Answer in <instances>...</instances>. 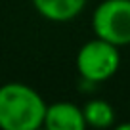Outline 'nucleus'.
Returning a JSON list of instances; mask_svg holds the SVG:
<instances>
[{"label": "nucleus", "instance_id": "nucleus-1", "mask_svg": "<svg viewBox=\"0 0 130 130\" xmlns=\"http://www.w3.org/2000/svg\"><path fill=\"white\" fill-rule=\"evenodd\" d=\"M44 98L25 82H6L0 86V128L38 130L44 126Z\"/></svg>", "mask_w": 130, "mask_h": 130}, {"label": "nucleus", "instance_id": "nucleus-2", "mask_svg": "<svg viewBox=\"0 0 130 130\" xmlns=\"http://www.w3.org/2000/svg\"><path fill=\"white\" fill-rule=\"evenodd\" d=\"M75 65L82 80L90 84L109 80L121 67V48L103 38L94 37L78 48Z\"/></svg>", "mask_w": 130, "mask_h": 130}, {"label": "nucleus", "instance_id": "nucleus-3", "mask_svg": "<svg viewBox=\"0 0 130 130\" xmlns=\"http://www.w3.org/2000/svg\"><path fill=\"white\" fill-rule=\"evenodd\" d=\"M92 31L119 48L130 46V0H102L92 12Z\"/></svg>", "mask_w": 130, "mask_h": 130}, {"label": "nucleus", "instance_id": "nucleus-4", "mask_svg": "<svg viewBox=\"0 0 130 130\" xmlns=\"http://www.w3.org/2000/svg\"><path fill=\"white\" fill-rule=\"evenodd\" d=\"M44 128L48 130H84L86 121L82 107L73 102H56L46 107Z\"/></svg>", "mask_w": 130, "mask_h": 130}, {"label": "nucleus", "instance_id": "nucleus-5", "mask_svg": "<svg viewBox=\"0 0 130 130\" xmlns=\"http://www.w3.org/2000/svg\"><path fill=\"white\" fill-rule=\"evenodd\" d=\"M31 2L35 12L52 23H67L77 19L88 4V0H31Z\"/></svg>", "mask_w": 130, "mask_h": 130}, {"label": "nucleus", "instance_id": "nucleus-6", "mask_svg": "<svg viewBox=\"0 0 130 130\" xmlns=\"http://www.w3.org/2000/svg\"><path fill=\"white\" fill-rule=\"evenodd\" d=\"M82 113H84V121L86 126L90 128H98V130H103V128H111L115 124V109L109 102L105 100H88V102L82 105Z\"/></svg>", "mask_w": 130, "mask_h": 130}, {"label": "nucleus", "instance_id": "nucleus-7", "mask_svg": "<svg viewBox=\"0 0 130 130\" xmlns=\"http://www.w3.org/2000/svg\"><path fill=\"white\" fill-rule=\"evenodd\" d=\"M119 130H130V122H122V124H117Z\"/></svg>", "mask_w": 130, "mask_h": 130}]
</instances>
